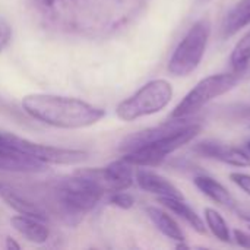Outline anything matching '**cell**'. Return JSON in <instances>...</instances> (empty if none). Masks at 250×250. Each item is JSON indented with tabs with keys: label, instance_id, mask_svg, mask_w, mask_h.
I'll return each instance as SVG.
<instances>
[{
	"label": "cell",
	"instance_id": "obj_1",
	"mask_svg": "<svg viewBox=\"0 0 250 250\" xmlns=\"http://www.w3.org/2000/svg\"><path fill=\"white\" fill-rule=\"evenodd\" d=\"M22 107L32 119L60 129L89 127L105 116L103 108L86 101L54 94L25 95Z\"/></svg>",
	"mask_w": 250,
	"mask_h": 250
},
{
	"label": "cell",
	"instance_id": "obj_2",
	"mask_svg": "<svg viewBox=\"0 0 250 250\" xmlns=\"http://www.w3.org/2000/svg\"><path fill=\"white\" fill-rule=\"evenodd\" d=\"M51 195L54 207L64 218L70 220L94 209L105 192L94 180L75 171L73 176L57 179L51 186Z\"/></svg>",
	"mask_w": 250,
	"mask_h": 250
},
{
	"label": "cell",
	"instance_id": "obj_3",
	"mask_svg": "<svg viewBox=\"0 0 250 250\" xmlns=\"http://www.w3.org/2000/svg\"><path fill=\"white\" fill-rule=\"evenodd\" d=\"M201 132H202V125L198 122H193L190 119L183 126L167 133L166 136H163L154 142H149L146 145H142L133 151L126 152L123 158L136 167L160 166L164 163V160L170 154L176 152L182 146L192 142Z\"/></svg>",
	"mask_w": 250,
	"mask_h": 250
},
{
	"label": "cell",
	"instance_id": "obj_4",
	"mask_svg": "<svg viewBox=\"0 0 250 250\" xmlns=\"http://www.w3.org/2000/svg\"><path fill=\"white\" fill-rule=\"evenodd\" d=\"M211 21L208 18H202L196 21L183 40L179 42L176 50L173 51L168 62V72L176 78H185L192 75L201 64L208 41L211 37Z\"/></svg>",
	"mask_w": 250,
	"mask_h": 250
},
{
	"label": "cell",
	"instance_id": "obj_5",
	"mask_svg": "<svg viewBox=\"0 0 250 250\" xmlns=\"http://www.w3.org/2000/svg\"><path fill=\"white\" fill-rule=\"evenodd\" d=\"M242 75L243 73L226 72V73H217V75L204 78L174 107L170 117L171 119H183V117L195 116L212 100L234 89L240 83Z\"/></svg>",
	"mask_w": 250,
	"mask_h": 250
},
{
	"label": "cell",
	"instance_id": "obj_6",
	"mask_svg": "<svg viewBox=\"0 0 250 250\" xmlns=\"http://www.w3.org/2000/svg\"><path fill=\"white\" fill-rule=\"evenodd\" d=\"M173 98V86L166 79H154L145 83L133 95L123 100L116 114L123 122H133L141 117L157 114L164 110Z\"/></svg>",
	"mask_w": 250,
	"mask_h": 250
},
{
	"label": "cell",
	"instance_id": "obj_7",
	"mask_svg": "<svg viewBox=\"0 0 250 250\" xmlns=\"http://www.w3.org/2000/svg\"><path fill=\"white\" fill-rule=\"evenodd\" d=\"M7 138L12 142V145H15L25 154L31 155L32 158H35L44 164L75 166L88 158V152L81 151V149H67V148L42 145V144H37L29 139L16 136L13 133H7Z\"/></svg>",
	"mask_w": 250,
	"mask_h": 250
},
{
	"label": "cell",
	"instance_id": "obj_8",
	"mask_svg": "<svg viewBox=\"0 0 250 250\" xmlns=\"http://www.w3.org/2000/svg\"><path fill=\"white\" fill-rule=\"evenodd\" d=\"M78 171L94 180L105 193L126 190L135 182L133 166L125 158L116 160L103 168H82Z\"/></svg>",
	"mask_w": 250,
	"mask_h": 250
},
{
	"label": "cell",
	"instance_id": "obj_9",
	"mask_svg": "<svg viewBox=\"0 0 250 250\" xmlns=\"http://www.w3.org/2000/svg\"><path fill=\"white\" fill-rule=\"evenodd\" d=\"M47 164L32 158L31 155L25 154L7 138V133L0 132V170L9 173H41L44 171Z\"/></svg>",
	"mask_w": 250,
	"mask_h": 250
},
{
	"label": "cell",
	"instance_id": "obj_10",
	"mask_svg": "<svg viewBox=\"0 0 250 250\" xmlns=\"http://www.w3.org/2000/svg\"><path fill=\"white\" fill-rule=\"evenodd\" d=\"M193 151L201 157L215 160L233 167H239V168L250 167V155L237 146H229L215 141H202L195 145Z\"/></svg>",
	"mask_w": 250,
	"mask_h": 250
},
{
	"label": "cell",
	"instance_id": "obj_11",
	"mask_svg": "<svg viewBox=\"0 0 250 250\" xmlns=\"http://www.w3.org/2000/svg\"><path fill=\"white\" fill-rule=\"evenodd\" d=\"M135 180L142 190L157 195L158 198H185L170 180L146 167H141L135 171Z\"/></svg>",
	"mask_w": 250,
	"mask_h": 250
},
{
	"label": "cell",
	"instance_id": "obj_12",
	"mask_svg": "<svg viewBox=\"0 0 250 250\" xmlns=\"http://www.w3.org/2000/svg\"><path fill=\"white\" fill-rule=\"evenodd\" d=\"M0 198L10 208H13L16 212H19L22 215H29V217H34V218H38L42 221L47 218V214L40 204H37L29 196L21 193L19 190H16L15 188H12L9 185L0 183Z\"/></svg>",
	"mask_w": 250,
	"mask_h": 250
},
{
	"label": "cell",
	"instance_id": "obj_13",
	"mask_svg": "<svg viewBox=\"0 0 250 250\" xmlns=\"http://www.w3.org/2000/svg\"><path fill=\"white\" fill-rule=\"evenodd\" d=\"M193 183L212 202H215L220 207H223L226 209H230V211L237 209L236 198L220 182H217L215 179H212L209 176H205V174H201V176H196L193 179Z\"/></svg>",
	"mask_w": 250,
	"mask_h": 250
},
{
	"label": "cell",
	"instance_id": "obj_14",
	"mask_svg": "<svg viewBox=\"0 0 250 250\" xmlns=\"http://www.w3.org/2000/svg\"><path fill=\"white\" fill-rule=\"evenodd\" d=\"M250 25V0H240L223 19L221 37L229 40Z\"/></svg>",
	"mask_w": 250,
	"mask_h": 250
},
{
	"label": "cell",
	"instance_id": "obj_15",
	"mask_svg": "<svg viewBox=\"0 0 250 250\" xmlns=\"http://www.w3.org/2000/svg\"><path fill=\"white\" fill-rule=\"evenodd\" d=\"M13 229L23 236L28 242L42 245L50 237V230L45 227L42 220L29 217V215H16L10 220Z\"/></svg>",
	"mask_w": 250,
	"mask_h": 250
},
{
	"label": "cell",
	"instance_id": "obj_16",
	"mask_svg": "<svg viewBox=\"0 0 250 250\" xmlns=\"http://www.w3.org/2000/svg\"><path fill=\"white\" fill-rule=\"evenodd\" d=\"M158 202L167 208L170 212L176 214L177 217H180L185 223H188L196 233L199 234H205L207 233V227L204 220L186 204L185 198H158Z\"/></svg>",
	"mask_w": 250,
	"mask_h": 250
},
{
	"label": "cell",
	"instance_id": "obj_17",
	"mask_svg": "<svg viewBox=\"0 0 250 250\" xmlns=\"http://www.w3.org/2000/svg\"><path fill=\"white\" fill-rule=\"evenodd\" d=\"M146 215L149 217V220L154 223V226L168 239L174 240V242H185L186 236L183 233V230L180 229V226L176 223V220L161 208L157 207H148L146 208Z\"/></svg>",
	"mask_w": 250,
	"mask_h": 250
},
{
	"label": "cell",
	"instance_id": "obj_18",
	"mask_svg": "<svg viewBox=\"0 0 250 250\" xmlns=\"http://www.w3.org/2000/svg\"><path fill=\"white\" fill-rule=\"evenodd\" d=\"M250 66V29L236 42L231 56H230V67L231 72L245 73Z\"/></svg>",
	"mask_w": 250,
	"mask_h": 250
},
{
	"label": "cell",
	"instance_id": "obj_19",
	"mask_svg": "<svg viewBox=\"0 0 250 250\" xmlns=\"http://www.w3.org/2000/svg\"><path fill=\"white\" fill-rule=\"evenodd\" d=\"M204 215H205V226L212 233V236L217 237L223 243H230L231 231H230L229 224L226 223L224 217L214 208H205Z\"/></svg>",
	"mask_w": 250,
	"mask_h": 250
},
{
	"label": "cell",
	"instance_id": "obj_20",
	"mask_svg": "<svg viewBox=\"0 0 250 250\" xmlns=\"http://www.w3.org/2000/svg\"><path fill=\"white\" fill-rule=\"evenodd\" d=\"M108 202L120 209H130L133 205H135V198L129 193H126L125 190H120V192H114V193H110V199Z\"/></svg>",
	"mask_w": 250,
	"mask_h": 250
},
{
	"label": "cell",
	"instance_id": "obj_21",
	"mask_svg": "<svg viewBox=\"0 0 250 250\" xmlns=\"http://www.w3.org/2000/svg\"><path fill=\"white\" fill-rule=\"evenodd\" d=\"M230 180L239 186L246 195L250 196V174H246V173H240V171H234L230 174Z\"/></svg>",
	"mask_w": 250,
	"mask_h": 250
},
{
	"label": "cell",
	"instance_id": "obj_22",
	"mask_svg": "<svg viewBox=\"0 0 250 250\" xmlns=\"http://www.w3.org/2000/svg\"><path fill=\"white\" fill-rule=\"evenodd\" d=\"M12 40V28L10 23L0 16V53L7 47V44Z\"/></svg>",
	"mask_w": 250,
	"mask_h": 250
},
{
	"label": "cell",
	"instance_id": "obj_23",
	"mask_svg": "<svg viewBox=\"0 0 250 250\" xmlns=\"http://www.w3.org/2000/svg\"><path fill=\"white\" fill-rule=\"evenodd\" d=\"M233 239H234V242H236L240 248L250 249V233H246V231H243V230L236 229V230L233 231Z\"/></svg>",
	"mask_w": 250,
	"mask_h": 250
},
{
	"label": "cell",
	"instance_id": "obj_24",
	"mask_svg": "<svg viewBox=\"0 0 250 250\" xmlns=\"http://www.w3.org/2000/svg\"><path fill=\"white\" fill-rule=\"evenodd\" d=\"M6 248H7V249H15V250L21 249V246H19L15 240H12L10 237H7V239H6Z\"/></svg>",
	"mask_w": 250,
	"mask_h": 250
},
{
	"label": "cell",
	"instance_id": "obj_25",
	"mask_svg": "<svg viewBox=\"0 0 250 250\" xmlns=\"http://www.w3.org/2000/svg\"><path fill=\"white\" fill-rule=\"evenodd\" d=\"M237 212H239V217L250 226V211H237Z\"/></svg>",
	"mask_w": 250,
	"mask_h": 250
},
{
	"label": "cell",
	"instance_id": "obj_26",
	"mask_svg": "<svg viewBox=\"0 0 250 250\" xmlns=\"http://www.w3.org/2000/svg\"><path fill=\"white\" fill-rule=\"evenodd\" d=\"M199 4H205V3H208V1H211V0H196Z\"/></svg>",
	"mask_w": 250,
	"mask_h": 250
},
{
	"label": "cell",
	"instance_id": "obj_27",
	"mask_svg": "<svg viewBox=\"0 0 250 250\" xmlns=\"http://www.w3.org/2000/svg\"><path fill=\"white\" fill-rule=\"evenodd\" d=\"M246 148L249 149V152H250V141H248V144H246Z\"/></svg>",
	"mask_w": 250,
	"mask_h": 250
},
{
	"label": "cell",
	"instance_id": "obj_28",
	"mask_svg": "<svg viewBox=\"0 0 250 250\" xmlns=\"http://www.w3.org/2000/svg\"><path fill=\"white\" fill-rule=\"evenodd\" d=\"M249 129H250V125H249Z\"/></svg>",
	"mask_w": 250,
	"mask_h": 250
}]
</instances>
